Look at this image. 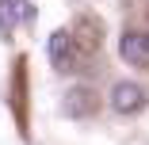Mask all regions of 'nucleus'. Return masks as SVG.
Segmentation results:
<instances>
[{"label": "nucleus", "instance_id": "f257e3e1", "mask_svg": "<svg viewBox=\"0 0 149 145\" xmlns=\"http://www.w3.org/2000/svg\"><path fill=\"white\" fill-rule=\"evenodd\" d=\"M46 50H50V61H54L57 73H69V76L80 73V65H84V46L77 42L73 31H54L50 42H46Z\"/></svg>", "mask_w": 149, "mask_h": 145}, {"label": "nucleus", "instance_id": "f03ea898", "mask_svg": "<svg viewBox=\"0 0 149 145\" xmlns=\"http://www.w3.org/2000/svg\"><path fill=\"white\" fill-rule=\"evenodd\" d=\"M145 103H149V92L141 88V84H134V80H118L115 88H111V107H115V114H138Z\"/></svg>", "mask_w": 149, "mask_h": 145}, {"label": "nucleus", "instance_id": "7ed1b4c3", "mask_svg": "<svg viewBox=\"0 0 149 145\" xmlns=\"http://www.w3.org/2000/svg\"><path fill=\"white\" fill-rule=\"evenodd\" d=\"M61 111L69 114V119H92V114L100 111V99H96V92H92V88L77 84V88H69V92H65Z\"/></svg>", "mask_w": 149, "mask_h": 145}, {"label": "nucleus", "instance_id": "20e7f679", "mask_svg": "<svg viewBox=\"0 0 149 145\" xmlns=\"http://www.w3.org/2000/svg\"><path fill=\"white\" fill-rule=\"evenodd\" d=\"M118 57L138 69H149V35L145 31H123L118 38Z\"/></svg>", "mask_w": 149, "mask_h": 145}, {"label": "nucleus", "instance_id": "39448f33", "mask_svg": "<svg viewBox=\"0 0 149 145\" xmlns=\"http://www.w3.org/2000/svg\"><path fill=\"white\" fill-rule=\"evenodd\" d=\"M0 4H4V0H0Z\"/></svg>", "mask_w": 149, "mask_h": 145}]
</instances>
